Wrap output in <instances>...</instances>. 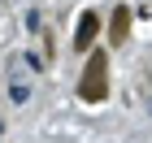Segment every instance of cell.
<instances>
[{"mask_svg":"<svg viewBox=\"0 0 152 143\" xmlns=\"http://www.w3.org/2000/svg\"><path fill=\"white\" fill-rule=\"evenodd\" d=\"M91 35H96V17H83V22H78V39H74V44L87 48V44H91Z\"/></svg>","mask_w":152,"mask_h":143,"instance_id":"obj_2","label":"cell"},{"mask_svg":"<svg viewBox=\"0 0 152 143\" xmlns=\"http://www.w3.org/2000/svg\"><path fill=\"white\" fill-rule=\"evenodd\" d=\"M83 74H87V78H83L78 95H83V100H104V57L96 52V57H91V65H87Z\"/></svg>","mask_w":152,"mask_h":143,"instance_id":"obj_1","label":"cell"}]
</instances>
